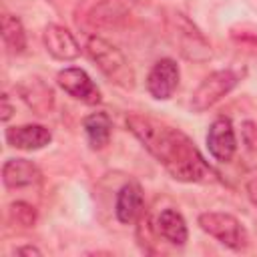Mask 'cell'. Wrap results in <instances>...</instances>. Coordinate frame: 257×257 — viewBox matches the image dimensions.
<instances>
[{
    "mask_svg": "<svg viewBox=\"0 0 257 257\" xmlns=\"http://www.w3.org/2000/svg\"><path fill=\"white\" fill-rule=\"evenodd\" d=\"M126 128L179 183L215 181V171L207 165L195 143L179 128L141 112L126 114Z\"/></svg>",
    "mask_w": 257,
    "mask_h": 257,
    "instance_id": "6da1fadb",
    "label": "cell"
},
{
    "mask_svg": "<svg viewBox=\"0 0 257 257\" xmlns=\"http://www.w3.org/2000/svg\"><path fill=\"white\" fill-rule=\"evenodd\" d=\"M163 24L167 30V38L179 50V54L191 62H207L213 56L211 42L201 32V28L181 10L165 8Z\"/></svg>",
    "mask_w": 257,
    "mask_h": 257,
    "instance_id": "7a4b0ae2",
    "label": "cell"
},
{
    "mask_svg": "<svg viewBox=\"0 0 257 257\" xmlns=\"http://www.w3.org/2000/svg\"><path fill=\"white\" fill-rule=\"evenodd\" d=\"M86 52L90 60L96 64V68L108 78V82H112L122 90L135 88V82H137L135 70L118 46H114L110 40L98 34H92L86 40Z\"/></svg>",
    "mask_w": 257,
    "mask_h": 257,
    "instance_id": "3957f363",
    "label": "cell"
},
{
    "mask_svg": "<svg viewBox=\"0 0 257 257\" xmlns=\"http://www.w3.org/2000/svg\"><path fill=\"white\" fill-rule=\"evenodd\" d=\"M197 223L207 235H211L221 245H225L233 251H243L247 247V241H249L247 231H245L243 223L231 213L205 211L197 217Z\"/></svg>",
    "mask_w": 257,
    "mask_h": 257,
    "instance_id": "277c9868",
    "label": "cell"
},
{
    "mask_svg": "<svg viewBox=\"0 0 257 257\" xmlns=\"http://www.w3.org/2000/svg\"><path fill=\"white\" fill-rule=\"evenodd\" d=\"M237 84H239V74L231 68H223L207 74L191 94V110L193 112L209 110L221 98H225Z\"/></svg>",
    "mask_w": 257,
    "mask_h": 257,
    "instance_id": "5b68a950",
    "label": "cell"
},
{
    "mask_svg": "<svg viewBox=\"0 0 257 257\" xmlns=\"http://www.w3.org/2000/svg\"><path fill=\"white\" fill-rule=\"evenodd\" d=\"M56 84L66 92L70 94L72 98L84 102V104H98L102 100V94H100V88L94 84V80L86 74V70L78 68V66H66L62 70H58L56 74Z\"/></svg>",
    "mask_w": 257,
    "mask_h": 257,
    "instance_id": "8992f818",
    "label": "cell"
},
{
    "mask_svg": "<svg viewBox=\"0 0 257 257\" xmlns=\"http://www.w3.org/2000/svg\"><path fill=\"white\" fill-rule=\"evenodd\" d=\"M181 70L173 58H159L147 74V90L155 100H169L179 86Z\"/></svg>",
    "mask_w": 257,
    "mask_h": 257,
    "instance_id": "52a82bcc",
    "label": "cell"
},
{
    "mask_svg": "<svg viewBox=\"0 0 257 257\" xmlns=\"http://www.w3.org/2000/svg\"><path fill=\"white\" fill-rule=\"evenodd\" d=\"M207 149L209 155L219 163H229L237 151V137L231 118L219 116L209 124L207 131Z\"/></svg>",
    "mask_w": 257,
    "mask_h": 257,
    "instance_id": "ba28073f",
    "label": "cell"
},
{
    "mask_svg": "<svg viewBox=\"0 0 257 257\" xmlns=\"http://www.w3.org/2000/svg\"><path fill=\"white\" fill-rule=\"evenodd\" d=\"M16 92L24 100V104L40 116H46L54 108V90L40 76H26L16 84Z\"/></svg>",
    "mask_w": 257,
    "mask_h": 257,
    "instance_id": "9c48e42d",
    "label": "cell"
},
{
    "mask_svg": "<svg viewBox=\"0 0 257 257\" xmlns=\"http://www.w3.org/2000/svg\"><path fill=\"white\" fill-rule=\"evenodd\" d=\"M42 40H44L46 52L54 60L68 62V60H74L80 56V44L76 42L74 34L60 24H48L44 28Z\"/></svg>",
    "mask_w": 257,
    "mask_h": 257,
    "instance_id": "30bf717a",
    "label": "cell"
},
{
    "mask_svg": "<svg viewBox=\"0 0 257 257\" xmlns=\"http://www.w3.org/2000/svg\"><path fill=\"white\" fill-rule=\"evenodd\" d=\"M8 147L18 151H40L52 141V133L44 124H18L4 131Z\"/></svg>",
    "mask_w": 257,
    "mask_h": 257,
    "instance_id": "8fae6325",
    "label": "cell"
},
{
    "mask_svg": "<svg viewBox=\"0 0 257 257\" xmlns=\"http://www.w3.org/2000/svg\"><path fill=\"white\" fill-rule=\"evenodd\" d=\"M42 181L40 169L28 159H8L2 165V183L6 189L34 187Z\"/></svg>",
    "mask_w": 257,
    "mask_h": 257,
    "instance_id": "7c38bea8",
    "label": "cell"
},
{
    "mask_svg": "<svg viewBox=\"0 0 257 257\" xmlns=\"http://www.w3.org/2000/svg\"><path fill=\"white\" fill-rule=\"evenodd\" d=\"M143 207H145V195L139 183L128 181L118 189L114 201V215L122 225L135 223L143 215Z\"/></svg>",
    "mask_w": 257,
    "mask_h": 257,
    "instance_id": "4fadbf2b",
    "label": "cell"
},
{
    "mask_svg": "<svg viewBox=\"0 0 257 257\" xmlns=\"http://www.w3.org/2000/svg\"><path fill=\"white\" fill-rule=\"evenodd\" d=\"M155 231L171 245L183 247L189 239V231H187V221L185 217L177 211V209H163L157 217V225Z\"/></svg>",
    "mask_w": 257,
    "mask_h": 257,
    "instance_id": "5bb4252c",
    "label": "cell"
},
{
    "mask_svg": "<svg viewBox=\"0 0 257 257\" xmlns=\"http://www.w3.org/2000/svg\"><path fill=\"white\" fill-rule=\"evenodd\" d=\"M82 131L84 137L88 141V145L96 151L104 149L110 143V135H112V120L106 112L98 110V112H90L82 118Z\"/></svg>",
    "mask_w": 257,
    "mask_h": 257,
    "instance_id": "9a60e30c",
    "label": "cell"
},
{
    "mask_svg": "<svg viewBox=\"0 0 257 257\" xmlns=\"http://www.w3.org/2000/svg\"><path fill=\"white\" fill-rule=\"evenodd\" d=\"M2 42L10 54H22L26 50V30L14 14H2Z\"/></svg>",
    "mask_w": 257,
    "mask_h": 257,
    "instance_id": "2e32d148",
    "label": "cell"
},
{
    "mask_svg": "<svg viewBox=\"0 0 257 257\" xmlns=\"http://www.w3.org/2000/svg\"><path fill=\"white\" fill-rule=\"evenodd\" d=\"M8 221L14 225V227H20V229H30L36 225V219H38V211L34 205L26 203V201H14L8 205Z\"/></svg>",
    "mask_w": 257,
    "mask_h": 257,
    "instance_id": "e0dca14e",
    "label": "cell"
},
{
    "mask_svg": "<svg viewBox=\"0 0 257 257\" xmlns=\"http://www.w3.org/2000/svg\"><path fill=\"white\" fill-rule=\"evenodd\" d=\"M241 143L247 151L257 153V122L255 120H243L241 122Z\"/></svg>",
    "mask_w": 257,
    "mask_h": 257,
    "instance_id": "ac0fdd59",
    "label": "cell"
},
{
    "mask_svg": "<svg viewBox=\"0 0 257 257\" xmlns=\"http://www.w3.org/2000/svg\"><path fill=\"white\" fill-rule=\"evenodd\" d=\"M2 106H0V118H2V122H8L10 120V116H12V112H14V106L10 104V100H8V94H2Z\"/></svg>",
    "mask_w": 257,
    "mask_h": 257,
    "instance_id": "d6986e66",
    "label": "cell"
},
{
    "mask_svg": "<svg viewBox=\"0 0 257 257\" xmlns=\"http://www.w3.org/2000/svg\"><path fill=\"white\" fill-rule=\"evenodd\" d=\"M245 191H247V197H249V201L257 207V175L255 177H251L249 181H247V185H245Z\"/></svg>",
    "mask_w": 257,
    "mask_h": 257,
    "instance_id": "ffe728a7",
    "label": "cell"
},
{
    "mask_svg": "<svg viewBox=\"0 0 257 257\" xmlns=\"http://www.w3.org/2000/svg\"><path fill=\"white\" fill-rule=\"evenodd\" d=\"M14 255H42V251L34 245H22L14 249Z\"/></svg>",
    "mask_w": 257,
    "mask_h": 257,
    "instance_id": "44dd1931",
    "label": "cell"
}]
</instances>
